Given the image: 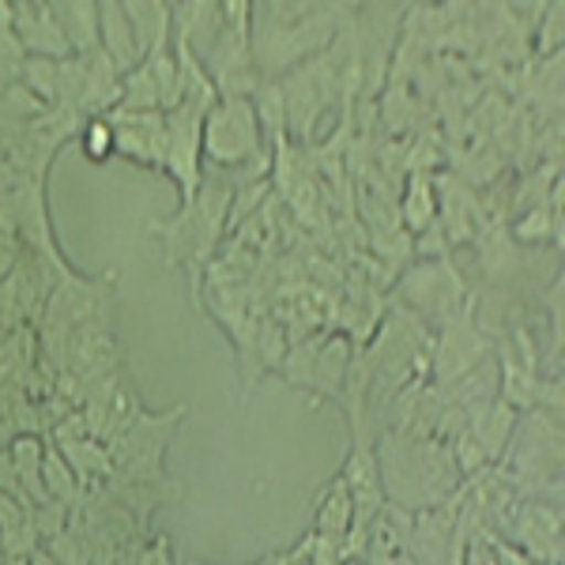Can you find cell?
Wrapping results in <instances>:
<instances>
[{"mask_svg": "<svg viewBox=\"0 0 565 565\" xmlns=\"http://www.w3.org/2000/svg\"><path fill=\"white\" fill-rule=\"evenodd\" d=\"M226 218H231V185H223V181L212 185V181H207V185L196 189L193 200H185V204L178 207L174 218L151 223V231L167 245V264L178 268V264L204 260L207 253L215 249Z\"/></svg>", "mask_w": 565, "mask_h": 565, "instance_id": "cell-1", "label": "cell"}, {"mask_svg": "<svg viewBox=\"0 0 565 565\" xmlns=\"http://www.w3.org/2000/svg\"><path fill=\"white\" fill-rule=\"evenodd\" d=\"M264 159V129L257 121L253 98L218 95L204 114V162L218 170L245 167Z\"/></svg>", "mask_w": 565, "mask_h": 565, "instance_id": "cell-2", "label": "cell"}, {"mask_svg": "<svg viewBox=\"0 0 565 565\" xmlns=\"http://www.w3.org/2000/svg\"><path fill=\"white\" fill-rule=\"evenodd\" d=\"M189 415V407H170L162 415H136L121 434L109 441V457H114V471L121 479H167L162 476V452H167L170 437H174L178 423Z\"/></svg>", "mask_w": 565, "mask_h": 565, "instance_id": "cell-3", "label": "cell"}, {"mask_svg": "<svg viewBox=\"0 0 565 565\" xmlns=\"http://www.w3.org/2000/svg\"><path fill=\"white\" fill-rule=\"evenodd\" d=\"M162 174L178 181L181 204L196 196L204 185V109L178 103L167 109V159H162Z\"/></svg>", "mask_w": 565, "mask_h": 565, "instance_id": "cell-4", "label": "cell"}, {"mask_svg": "<svg viewBox=\"0 0 565 565\" xmlns=\"http://www.w3.org/2000/svg\"><path fill=\"white\" fill-rule=\"evenodd\" d=\"M106 121L114 129V154L143 170H162V159H167V109L114 106Z\"/></svg>", "mask_w": 565, "mask_h": 565, "instance_id": "cell-5", "label": "cell"}, {"mask_svg": "<svg viewBox=\"0 0 565 565\" xmlns=\"http://www.w3.org/2000/svg\"><path fill=\"white\" fill-rule=\"evenodd\" d=\"M226 26L223 0H170V42L193 50L200 61Z\"/></svg>", "mask_w": 565, "mask_h": 565, "instance_id": "cell-6", "label": "cell"}, {"mask_svg": "<svg viewBox=\"0 0 565 565\" xmlns=\"http://www.w3.org/2000/svg\"><path fill=\"white\" fill-rule=\"evenodd\" d=\"M12 31L31 57H68L72 53L65 31H61V23L53 20V12L45 8V0L42 4L39 0H15Z\"/></svg>", "mask_w": 565, "mask_h": 565, "instance_id": "cell-7", "label": "cell"}, {"mask_svg": "<svg viewBox=\"0 0 565 565\" xmlns=\"http://www.w3.org/2000/svg\"><path fill=\"white\" fill-rule=\"evenodd\" d=\"M98 42H103V50L121 72H129L143 61V50L136 42L132 20L125 15L121 0H98Z\"/></svg>", "mask_w": 565, "mask_h": 565, "instance_id": "cell-8", "label": "cell"}, {"mask_svg": "<svg viewBox=\"0 0 565 565\" xmlns=\"http://www.w3.org/2000/svg\"><path fill=\"white\" fill-rule=\"evenodd\" d=\"M45 8L61 23L72 53H90L103 45L98 42V0H45Z\"/></svg>", "mask_w": 565, "mask_h": 565, "instance_id": "cell-9", "label": "cell"}, {"mask_svg": "<svg viewBox=\"0 0 565 565\" xmlns=\"http://www.w3.org/2000/svg\"><path fill=\"white\" fill-rule=\"evenodd\" d=\"M42 109H45V103L23 84H12L4 95H0V154H8L15 148V140H20L26 132V125H31Z\"/></svg>", "mask_w": 565, "mask_h": 565, "instance_id": "cell-10", "label": "cell"}, {"mask_svg": "<svg viewBox=\"0 0 565 565\" xmlns=\"http://www.w3.org/2000/svg\"><path fill=\"white\" fill-rule=\"evenodd\" d=\"M8 452H12L15 460V471H20V482L26 490V498H31V505H39L50 494H45V482H42V452H45V441H39L34 434H20L12 445H8Z\"/></svg>", "mask_w": 565, "mask_h": 565, "instance_id": "cell-11", "label": "cell"}, {"mask_svg": "<svg viewBox=\"0 0 565 565\" xmlns=\"http://www.w3.org/2000/svg\"><path fill=\"white\" fill-rule=\"evenodd\" d=\"M42 482H45V494L65 501L72 509L76 505V498L84 494V487H79L76 471H72V463L65 460V452H57L53 445H45L42 452Z\"/></svg>", "mask_w": 565, "mask_h": 565, "instance_id": "cell-12", "label": "cell"}, {"mask_svg": "<svg viewBox=\"0 0 565 565\" xmlns=\"http://www.w3.org/2000/svg\"><path fill=\"white\" fill-rule=\"evenodd\" d=\"M121 109H162L159 98V84H154L148 61L132 65L129 72H121V98H117Z\"/></svg>", "mask_w": 565, "mask_h": 565, "instance_id": "cell-13", "label": "cell"}, {"mask_svg": "<svg viewBox=\"0 0 565 565\" xmlns=\"http://www.w3.org/2000/svg\"><path fill=\"white\" fill-rule=\"evenodd\" d=\"M57 72H61V57H31V53H26L20 84L31 87L45 106H53L57 103Z\"/></svg>", "mask_w": 565, "mask_h": 565, "instance_id": "cell-14", "label": "cell"}, {"mask_svg": "<svg viewBox=\"0 0 565 565\" xmlns=\"http://www.w3.org/2000/svg\"><path fill=\"white\" fill-rule=\"evenodd\" d=\"M79 148H84L90 162H106L114 154V129H109L106 114L87 117L84 129H79Z\"/></svg>", "mask_w": 565, "mask_h": 565, "instance_id": "cell-15", "label": "cell"}, {"mask_svg": "<svg viewBox=\"0 0 565 565\" xmlns=\"http://www.w3.org/2000/svg\"><path fill=\"white\" fill-rule=\"evenodd\" d=\"M23 61H26L23 42L15 39L12 26H0V95H4L12 84H20Z\"/></svg>", "mask_w": 565, "mask_h": 565, "instance_id": "cell-16", "label": "cell"}, {"mask_svg": "<svg viewBox=\"0 0 565 565\" xmlns=\"http://www.w3.org/2000/svg\"><path fill=\"white\" fill-rule=\"evenodd\" d=\"M434 196H430V185H423V178L412 185V200L404 204V218H407V226L412 231H423V226H430L434 223Z\"/></svg>", "mask_w": 565, "mask_h": 565, "instance_id": "cell-17", "label": "cell"}, {"mask_svg": "<svg viewBox=\"0 0 565 565\" xmlns=\"http://www.w3.org/2000/svg\"><path fill=\"white\" fill-rule=\"evenodd\" d=\"M546 231H551V215H546L543 207H535V212L527 215V223L516 226V238H521V242H540V238H546Z\"/></svg>", "mask_w": 565, "mask_h": 565, "instance_id": "cell-18", "label": "cell"}, {"mask_svg": "<svg viewBox=\"0 0 565 565\" xmlns=\"http://www.w3.org/2000/svg\"><path fill=\"white\" fill-rule=\"evenodd\" d=\"M20 257H23V245H20V242L0 245V282H4L8 276H12L15 264H20Z\"/></svg>", "mask_w": 565, "mask_h": 565, "instance_id": "cell-19", "label": "cell"}, {"mask_svg": "<svg viewBox=\"0 0 565 565\" xmlns=\"http://www.w3.org/2000/svg\"><path fill=\"white\" fill-rule=\"evenodd\" d=\"M140 562H170V551H167V540H154V546L148 554H140Z\"/></svg>", "mask_w": 565, "mask_h": 565, "instance_id": "cell-20", "label": "cell"}]
</instances>
